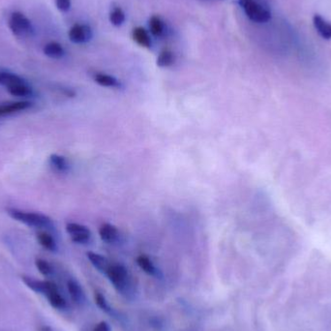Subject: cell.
<instances>
[{
    "label": "cell",
    "instance_id": "1",
    "mask_svg": "<svg viewBox=\"0 0 331 331\" xmlns=\"http://www.w3.org/2000/svg\"><path fill=\"white\" fill-rule=\"evenodd\" d=\"M6 211L12 219L23 223L28 227H33L36 229H49L52 226L51 219L43 213L29 212L13 208L6 209Z\"/></svg>",
    "mask_w": 331,
    "mask_h": 331
},
{
    "label": "cell",
    "instance_id": "2",
    "mask_svg": "<svg viewBox=\"0 0 331 331\" xmlns=\"http://www.w3.org/2000/svg\"><path fill=\"white\" fill-rule=\"evenodd\" d=\"M246 17L257 24H264L271 20V11L261 0H238Z\"/></svg>",
    "mask_w": 331,
    "mask_h": 331
},
{
    "label": "cell",
    "instance_id": "3",
    "mask_svg": "<svg viewBox=\"0 0 331 331\" xmlns=\"http://www.w3.org/2000/svg\"><path fill=\"white\" fill-rule=\"evenodd\" d=\"M8 25L13 32V34L17 37H23L29 35L33 31V27L31 22L25 17L22 12L16 11L10 15Z\"/></svg>",
    "mask_w": 331,
    "mask_h": 331
},
{
    "label": "cell",
    "instance_id": "4",
    "mask_svg": "<svg viewBox=\"0 0 331 331\" xmlns=\"http://www.w3.org/2000/svg\"><path fill=\"white\" fill-rule=\"evenodd\" d=\"M66 232L75 243L85 244L91 238V231L86 226L79 223H68L66 225Z\"/></svg>",
    "mask_w": 331,
    "mask_h": 331
},
{
    "label": "cell",
    "instance_id": "5",
    "mask_svg": "<svg viewBox=\"0 0 331 331\" xmlns=\"http://www.w3.org/2000/svg\"><path fill=\"white\" fill-rule=\"evenodd\" d=\"M106 274L108 275L110 282L117 290H122L126 287L128 272L121 264H110Z\"/></svg>",
    "mask_w": 331,
    "mask_h": 331
},
{
    "label": "cell",
    "instance_id": "6",
    "mask_svg": "<svg viewBox=\"0 0 331 331\" xmlns=\"http://www.w3.org/2000/svg\"><path fill=\"white\" fill-rule=\"evenodd\" d=\"M68 35L75 44H85L92 38V30L87 25L75 24L70 28Z\"/></svg>",
    "mask_w": 331,
    "mask_h": 331
},
{
    "label": "cell",
    "instance_id": "7",
    "mask_svg": "<svg viewBox=\"0 0 331 331\" xmlns=\"http://www.w3.org/2000/svg\"><path fill=\"white\" fill-rule=\"evenodd\" d=\"M31 107V103L28 101H17L9 102L0 105V117L11 115L14 113L27 110Z\"/></svg>",
    "mask_w": 331,
    "mask_h": 331
},
{
    "label": "cell",
    "instance_id": "8",
    "mask_svg": "<svg viewBox=\"0 0 331 331\" xmlns=\"http://www.w3.org/2000/svg\"><path fill=\"white\" fill-rule=\"evenodd\" d=\"M100 238L106 243H113L117 240L119 232L118 229L110 223H105L101 225L99 229Z\"/></svg>",
    "mask_w": 331,
    "mask_h": 331
},
{
    "label": "cell",
    "instance_id": "9",
    "mask_svg": "<svg viewBox=\"0 0 331 331\" xmlns=\"http://www.w3.org/2000/svg\"><path fill=\"white\" fill-rule=\"evenodd\" d=\"M313 25L319 33V36L325 40L331 39V24L325 21L321 16L315 15L313 18Z\"/></svg>",
    "mask_w": 331,
    "mask_h": 331
},
{
    "label": "cell",
    "instance_id": "10",
    "mask_svg": "<svg viewBox=\"0 0 331 331\" xmlns=\"http://www.w3.org/2000/svg\"><path fill=\"white\" fill-rule=\"evenodd\" d=\"M86 256L90 260V262L94 266L95 269H97L99 271H101L103 273H107V271L111 264L107 257L97 254V253H94V252H87Z\"/></svg>",
    "mask_w": 331,
    "mask_h": 331
},
{
    "label": "cell",
    "instance_id": "11",
    "mask_svg": "<svg viewBox=\"0 0 331 331\" xmlns=\"http://www.w3.org/2000/svg\"><path fill=\"white\" fill-rule=\"evenodd\" d=\"M94 82L99 86L110 88H117L120 86V82L113 76L105 73H96L93 76Z\"/></svg>",
    "mask_w": 331,
    "mask_h": 331
},
{
    "label": "cell",
    "instance_id": "12",
    "mask_svg": "<svg viewBox=\"0 0 331 331\" xmlns=\"http://www.w3.org/2000/svg\"><path fill=\"white\" fill-rule=\"evenodd\" d=\"M132 36H133V39L135 40L136 43L138 45H140L141 47L147 48V49L151 47V44H152L151 39H150L148 32L144 27H142V26L135 27L133 29Z\"/></svg>",
    "mask_w": 331,
    "mask_h": 331
},
{
    "label": "cell",
    "instance_id": "13",
    "mask_svg": "<svg viewBox=\"0 0 331 331\" xmlns=\"http://www.w3.org/2000/svg\"><path fill=\"white\" fill-rule=\"evenodd\" d=\"M24 83H26L25 80L16 74L7 71H0V85L5 86L6 88Z\"/></svg>",
    "mask_w": 331,
    "mask_h": 331
},
{
    "label": "cell",
    "instance_id": "14",
    "mask_svg": "<svg viewBox=\"0 0 331 331\" xmlns=\"http://www.w3.org/2000/svg\"><path fill=\"white\" fill-rule=\"evenodd\" d=\"M49 165L57 172H68V170L70 168L68 160L66 159L64 156L59 155V154H51L49 156Z\"/></svg>",
    "mask_w": 331,
    "mask_h": 331
},
{
    "label": "cell",
    "instance_id": "15",
    "mask_svg": "<svg viewBox=\"0 0 331 331\" xmlns=\"http://www.w3.org/2000/svg\"><path fill=\"white\" fill-rule=\"evenodd\" d=\"M43 51L50 58H61L65 54L64 48L62 47L61 44L57 42H49L44 47Z\"/></svg>",
    "mask_w": 331,
    "mask_h": 331
},
{
    "label": "cell",
    "instance_id": "16",
    "mask_svg": "<svg viewBox=\"0 0 331 331\" xmlns=\"http://www.w3.org/2000/svg\"><path fill=\"white\" fill-rule=\"evenodd\" d=\"M175 57L174 54L171 49H163L157 57V66L161 67V68H168L171 67L172 64L174 63Z\"/></svg>",
    "mask_w": 331,
    "mask_h": 331
},
{
    "label": "cell",
    "instance_id": "17",
    "mask_svg": "<svg viewBox=\"0 0 331 331\" xmlns=\"http://www.w3.org/2000/svg\"><path fill=\"white\" fill-rule=\"evenodd\" d=\"M7 90L11 95L16 97H27L32 94V88L27 83L11 86L7 88Z\"/></svg>",
    "mask_w": 331,
    "mask_h": 331
},
{
    "label": "cell",
    "instance_id": "18",
    "mask_svg": "<svg viewBox=\"0 0 331 331\" xmlns=\"http://www.w3.org/2000/svg\"><path fill=\"white\" fill-rule=\"evenodd\" d=\"M37 239L39 243L43 246L45 249L49 251H55L56 250V243L54 238L47 232H39L37 233Z\"/></svg>",
    "mask_w": 331,
    "mask_h": 331
},
{
    "label": "cell",
    "instance_id": "19",
    "mask_svg": "<svg viewBox=\"0 0 331 331\" xmlns=\"http://www.w3.org/2000/svg\"><path fill=\"white\" fill-rule=\"evenodd\" d=\"M149 28L152 35L155 37H161L164 34L165 26L158 16H152L149 20Z\"/></svg>",
    "mask_w": 331,
    "mask_h": 331
},
{
    "label": "cell",
    "instance_id": "20",
    "mask_svg": "<svg viewBox=\"0 0 331 331\" xmlns=\"http://www.w3.org/2000/svg\"><path fill=\"white\" fill-rule=\"evenodd\" d=\"M137 263L147 274L153 275L155 273V271H156L153 262L146 255H141V256L137 257Z\"/></svg>",
    "mask_w": 331,
    "mask_h": 331
},
{
    "label": "cell",
    "instance_id": "21",
    "mask_svg": "<svg viewBox=\"0 0 331 331\" xmlns=\"http://www.w3.org/2000/svg\"><path fill=\"white\" fill-rule=\"evenodd\" d=\"M109 18H110V22L111 25H113L114 26H120L125 22L126 16H125V13L120 7H114L110 11Z\"/></svg>",
    "mask_w": 331,
    "mask_h": 331
},
{
    "label": "cell",
    "instance_id": "22",
    "mask_svg": "<svg viewBox=\"0 0 331 331\" xmlns=\"http://www.w3.org/2000/svg\"><path fill=\"white\" fill-rule=\"evenodd\" d=\"M47 297H48L51 306L54 307V308L63 309L64 307L66 306V302H65L64 298L59 294L57 289L49 292V294H47Z\"/></svg>",
    "mask_w": 331,
    "mask_h": 331
},
{
    "label": "cell",
    "instance_id": "23",
    "mask_svg": "<svg viewBox=\"0 0 331 331\" xmlns=\"http://www.w3.org/2000/svg\"><path fill=\"white\" fill-rule=\"evenodd\" d=\"M67 286H68V291L70 293L71 297L73 298L76 302L80 301L81 298H82V290H81L80 286L75 281H72V280L68 281Z\"/></svg>",
    "mask_w": 331,
    "mask_h": 331
},
{
    "label": "cell",
    "instance_id": "24",
    "mask_svg": "<svg viewBox=\"0 0 331 331\" xmlns=\"http://www.w3.org/2000/svg\"><path fill=\"white\" fill-rule=\"evenodd\" d=\"M35 263H36L37 269L40 271V273L43 274L44 276H49L52 273L51 266L47 260L42 259V258H37Z\"/></svg>",
    "mask_w": 331,
    "mask_h": 331
},
{
    "label": "cell",
    "instance_id": "25",
    "mask_svg": "<svg viewBox=\"0 0 331 331\" xmlns=\"http://www.w3.org/2000/svg\"><path fill=\"white\" fill-rule=\"evenodd\" d=\"M57 9L61 12H68L71 8V0H55Z\"/></svg>",
    "mask_w": 331,
    "mask_h": 331
},
{
    "label": "cell",
    "instance_id": "26",
    "mask_svg": "<svg viewBox=\"0 0 331 331\" xmlns=\"http://www.w3.org/2000/svg\"><path fill=\"white\" fill-rule=\"evenodd\" d=\"M95 300H96V303L98 304L99 307L107 310L108 309V305H107V302L105 300V298L101 295L100 294H96L95 295Z\"/></svg>",
    "mask_w": 331,
    "mask_h": 331
},
{
    "label": "cell",
    "instance_id": "27",
    "mask_svg": "<svg viewBox=\"0 0 331 331\" xmlns=\"http://www.w3.org/2000/svg\"><path fill=\"white\" fill-rule=\"evenodd\" d=\"M94 331H110V326L107 322L102 321L94 328Z\"/></svg>",
    "mask_w": 331,
    "mask_h": 331
},
{
    "label": "cell",
    "instance_id": "28",
    "mask_svg": "<svg viewBox=\"0 0 331 331\" xmlns=\"http://www.w3.org/2000/svg\"><path fill=\"white\" fill-rule=\"evenodd\" d=\"M41 331H51V330L49 329V327H47V326H43V327L41 328Z\"/></svg>",
    "mask_w": 331,
    "mask_h": 331
}]
</instances>
